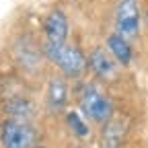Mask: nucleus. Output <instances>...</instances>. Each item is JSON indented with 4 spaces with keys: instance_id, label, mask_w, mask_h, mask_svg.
<instances>
[{
    "instance_id": "7ed1b4c3",
    "label": "nucleus",
    "mask_w": 148,
    "mask_h": 148,
    "mask_svg": "<svg viewBox=\"0 0 148 148\" xmlns=\"http://www.w3.org/2000/svg\"><path fill=\"white\" fill-rule=\"evenodd\" d=\"M37 132L29 121L8 119L0 127V142L2 148H33Z\"/></svg>"
},
{
    "instance_id": "39448f33",
    "label": "nucleus",
    "mask_w": 148,
    "mask_h": 148,
    "mask_svg": "<svg viewBox=\"0 0 148 148\" xmlns=\"http://www.w3.org/2000/svg\"><path fill=\"white\" fill-rule=\"evenodd\" d=\"M86 60H88V68L101 80H113L117 76V62L103 47H92L90 53L86 56Z\"/></svg>"
},
{
    "instance_id": "20e7f679",
    "label": "nucleus",
    "mask_w": 148,
    "mask_h": 148,
    "mask_svg": "<svg viewBox=\"0 0 148 148\" xmlns=\"http://www.w3.org/2000/svg\"><path fill=\"white\" fill-rule=\"evenodd\" d=\"M140 31V4L138 0H119L115 6V33L123 39H134Z\"/></svg>"
},
{
    "instance_id": "1a4fd4ad",
    "label": "nucleus",
    "mask_w": 148,
    "mask_h": 148,
    "mask_svg": "<svg viewBox=\"0 0 148 148\" xmlns=\"http://www.w3.org/2000/svg\"><path fill=\"white\" fill-rule=\"evenodd\" d=\"M4 111L10 115V119H23V121H27L31 115H33V105L27 101V99H23V97H12V99H8L6 103H4Z\"/></svg>"
},
{
    "instance_id": "f03ea898",
    "label": "nucleus",
    "mask_w": 148,
    "mask_h": 148,
    "mask_svg": "<svg viewBox=\"0 0 148 148\" xmlns=\"http://www.w3.org/2000/svg\"><path fill=\"white\" fill-rule=\"evenodd\" d=\"M78 107L90 121H95L99 125L107 123L111 119V115H113V103H111L109 97L92 82H88V84H84L80 88Z\"/></svg>"
},
{
    "instance_id": "423d86ee",
    "label": "nucleus",
    "mask_w": 148,
    "mask_h": 148,
    "mask_svg": "<svg viewBox=\"0 0 148 148\" xmlns=\"http://www.w3.org/2000/svg\"><path fill=\"white\" fill-rule=\"evenodd\" d=\"M68 18L62 10L53 8L47 12L45 21H43V31H45V37L47 41H53V43H64L68 39Z\"/></svg>"
},
{
    "instance_id": "f257e3e1",
    "label": "nucleus",
    "mask_w": 148,
    "mask_h": 148,
    "mask_svg": "<svg viewBox=\"0 0 148 148\" xmlns=\"http://www.w3.org/2000/svg\"><path fill=\"white\" fill-rule=\"evenodd\" d=\"M43 56L60 68V72L68 78H80L88 70V60L86 56L74 45V43H53L47 41L43 43Z\"/></svg>"
},
{
    "instance_id": "6e6552de",
    "label": "nucleus",
    "mask_w": 148,
    "mask_h": 148,
    "mask_svg": "<svg viewBox=\"0 0 148 148\" xmlns=\"http://www.w3.org/2000/svg\"><path fill=\"white\" fill-rule=\"evenodd\" d=\"M107 49L111 51V56H113V60L117 64L130 66V62H132V47H130L127 39H123L117 33H111L107 37Z\"/></svg>"
},
{
    "instance_id": "9b49d317",
    "label": "nucleus",
    "mask_w": 148,
    "mask_h": 148,
    "mask_svg": "<svg viewBox=\"0 0 148 148\" xmlns=\"http://www.w3.org/2000/svg\"><path fill=\"white\" fill-rule=\"evenodd\" d=\"M33 148H41V146H33Z\"/></svg>"
},
{
    "instance_id": "9d476101",
    "label": "nucleus",
    "mask_w": 148,
    "mask_h": 148,
    "mask_svg": "<svg viewBox=\"0 0 148 148\" xmlns=\"http://www.w3.org/2000/svg\"><path fill=\"white\" fill-rule=\"evenodd\" d=\"M66 123H68V127H70L78 138L88 136V125L84 123V119L76 113V111H68V113H66Z\"/></svg>"
},
{
    "instance_id": "0eeeda50",
    "label": "nucleus",
    "mask_w": 148,
    "mask_h": 148,
    "mask_svg": "<svg viewBox=\"0 0 148 148\" xmlns=\"http://www.w3.org/2000/svg\"><path fill=\"white\" fill-rule=\"evenodd\" d=\"M68 97H70V90L64 78L56 76L49 80L47 84V92H45V103L49 111H62L68 105Z\"/></svg>"
}]
</instances>
